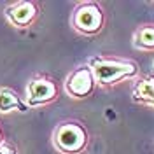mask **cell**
Masks as SVG:
<instances>
[{
	"mask_svg": "<svg viewBox=\"0 0 154 154\" xmlns=\"http://www.w3.org/2000/svg\"><path fill=\"white\" fill-rule=\"evenodd\" d=\"M131 98L137 103L154 109V75H138L131 88Z\"/></svg>",
	"mask_w": 154,
	"mask_h": 154,
	"instance_id": "obj_7",
	"label": "cell"
},
{
	"mask_svg": "<svg viewBox=\"0 0 154 154\" xmlns=\"http://www.w3.org/2000/svg\"><path fill=\"white\" fill-rule=\"evenodd\" d=\"M88 65L93 70L96 86L100 88H112L123 81H135L138 79L140 68L138 63L126 58H114V56H91L88 60Z\"/></svg>",
	"mask_w": 154,
	"mask_h": 154,
	"instance_id": "obj_1",
	"label": "cell"
},
{
	"mask_svg": "<svg viewBox=\"0 0 154 154\" xmlns=\"http://www.w3.org/2000/svg\"><path fill=\"white\" fill-rule=\"evenodd\" d=\"M0 154H19V149L12 144V142L4 140V142L0 144Z\"/></svg>",
	"mask_w": 154,
	"mask_h": 154,
	"instance_id": "obj_10",
	"label": "cell"
},
{
	"mask_svg": "<svg viewBox=\"0 0 154 154\" xmlns=\"http://www.w3.org/2000/svg\"><path fill=\"white\" fill-rule=\"evenodd\" d=\"M40 14V5L35 0H16L4 9V18L11 26L19 30L30 28L35 25Z\"/></svg>",
	"mask_w": 154,
	"mask_h": 154,
	"instance_id": "obj_6",
	"label": "cell"
},
{
	"mask_svg": "<svg viewBox=\"0 0 154 154\" xmlns=\"http://www.w3.org/2000/svg\"><path fill=\"white\" fill-rule=\"evenodd\" d=\"M152 67H154V61H152Z\"/></svg>",
	"mask_w": 154,
	"mask_h": 154,
	"instance_id": "obj_12",
	"label": "cell"
},
{
	"mask_svg": "<svg viewBox=\"0 0 154 154\" xmlns=\"http://www.w3.org/2000/svg\"><path fill=\"white\" fill-rule=\"evenodd\" d=\"M60 96L58 82L49 75L37 74L26 82L25 88V102L30 109H40V107L51 105Z\"/></svg>",
	"mask_w": 154,
	"mask_h": 154,
	"instance_id": "obj_4",
	"label": "cell"
},
{
	"mask_svg": "<svg viewBox=\"0 0 154 154\" xmlns=\"http://www.w3.org/2000/svg\"><path fill=\"white\" fill-rule=\"evenodd\" d=\"M30 107L25 102V96H19L16 89L9 86L0 88V114L11 112H28Z\"/></svg>",
	"mask_w": 154,
	"mask_h": 154,
	"instance_id": "obj_8",
	"label": "cell"
},
{
	"mask_svg": "<svg viewBox=\"0 0 154 154\" xmlns=\"http://www.w3.org/2000/svg\"><path fill=\"white\" fill-rule=\"evenodd\" d=\"M133 48L138 51H154V25H142L135 30Z\"/></svg>",
	"mask_w": 154,
	"mask_h": 154,
	"instance_id": "obj_9",
	"label": "cell"
},
{
	"mask_svg": "<svg viewBox=\"0 0 154 154\" xmlns=\"http://www.w3.org/2000/svg\"><path fill=\"white\" fill-rule=\"evenodd\" d=\"M4 140H5V138H4V130H2V128H0V144H2V142H4Z\"/></svg>",
	"mask_w": 154,
	"mask_h": 154,
	"instance_id": "obj_11",
	"label": "cell"
},
{
	"mask_svg": "<svg viewBox=\"0 0 154 154\" xmlns=\"http://www.w3.org/2000/svg\"><path fill=\"white\" fill-rule=\"evenodd\" d=\"M105 11L102 7V4H98L95 0L77 2L70 16V25L74 32H77L82 37L98 35L105 26Z\"/></svg>",
	"mask_w": 154,
	"mask_h": 154,
	"instance_id": "obj_3",
	"label": "cell"
},
{
	"mask_svg": "<svg viewBox=\"0 0 154 154\" xmlns=\"http://www.w3.org/2000/svg\"><path fill=\"white\" fill-rule=\"evenodd\" d=\"M89 131L81 121L67 119L54 126L51 142L60 154H82L89 145Z\"/></svg>",
	"mask_w": 154,
	"mask_h": 154,
	"instance_id": "obj_2",
	"label": "cell"
},
{
	"mask_svg": "<svg viewBox=\"0 0 154 154\" xmlns=\"http://www.w3.org/2000/svg\"><path fill=\"white\" fill-rule=\"evenodd\" d=\"M95 89H96V81L95 75H93V70L89 68L88 63L74 68L67 75V79L63 81L65 95L74 98V100H84V98L93 95Z\"/></svg>",
	"mask_w": 154,
	"mask_h": 154,
	"instance_id": "obj_5",
	"label": "cell"
}]
</instances>
